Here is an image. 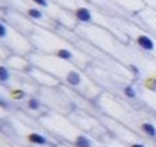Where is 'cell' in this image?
Segmentation results:
<instances>
[{
  "label": "cell",
  "instance_id": "9a60e30c",
  "mask_svg": "<svg viewBox=\"0 0 156 147\" xmlns=\"http://www.w3.org/2000/svg\"><path fill=\"white\" fill-rule=\"evenodd\" d=\"M0 106H2L3 109H9V108H11V106H9V103H8L3 97H0Z\"/></svg>",
  "mask_w": 156,
  "mask_h": 147
},
{
  "label": "cell",
  "instance_id": "5bb4252c",
  "mask_svg": "<svg viewBox=\"0 0 156 147\" xmlns=\"http://www.w3.org/2000/svg\"><path fill=\"white\" fill-rule=\"evenodd\" d=\"M34 3H37V5H40L41 8H47L49 6V2L47 0H32Z\"/></svg>",
  "mask_w": 156,
  "mask_h": 147
},
{
  "label": "cell",
  "instance_id": "8fae6325",
  "mask_svg": "<svg viewBox=\"0 0 156 147\" xmlns=\"http://www.w3.org/2000/svg\"><path fill=\"white\" fill-rule=\"evenodd\" d=\"M27 15L32 17V18H35V20H41L43 18V12L40 9H37V8H29L27 9Z\"/></svg>",
  "mask_w": 156,
  "mask_h": 147
},
{
  "label": "cell",
  "instance_id": "4fadbf2b",
  "mask_svg": "<svg viewBox=\"0 0 156 147\" xmlns=\"http://www.w3.org/2000/svg\"><path fill=\"white\" fill-rule=\"evenodd\" d=\"M6 35H8V27L3 23H0V38H6Z\"/></svg>",
  "mask_w": 156,
  "mask_h": 147
},
{
  "label": "cell",
  "instance_id": "2e32d148",
  "mask_svg": "<svg viewBox=\"0 0 156 147\" xmlns=\"http://www.w3.org/2000/svg\"><path fill=\"white\" fill-rule=\"evenodd\" d=\"M129 70H132V73H133L135 76H140V68H138V67H135V65H129Z\"/></svg>",
  "mask_w": 156,
  "mask_h": 147
},
{
  "label": "cell",
  "instance_id": "6da1fadb",
  "mask_svg": "<svg viewBox=\"0 0 156 147\" xmlns=\"http://www.w3.org/2000/svg\"><path fill=\"white\" fill-rule=\"evenodd\" d=\"M136 44H138L140 49L146 50V52H153L155 50V43L149 35H138L136 37Z\"/></svg>",
  "mask_w": 156,
  "mask_h": 147
},
{
  "label": "cell",
  "instance_id": "ac0fdd59",
  "mask_svg": "<svg viewBox=\"0 0 156 147\" xmlns=\"http://www.w3.org/2000/svg\"><path fill=\"white\" fill-rule=\"evenodd\" d=\"M153 147H156V146H153Z\"/></svg>",
  "mask_w": 156,
  "mask_h": 147
},
{
  "label": "cell",
  "instance_id": "5b68a950",
  "mask_svg": "<svg viewBox=\"0 0 156 147\" xmlns=\"http://www.w3.org/2000/svg\"><path fill=\"white\" fill-rule=\"evenodd\" d=\"M141 131L144 132V135H147L149 138H156V126L146 121V123H141Z\"/></svg>",
  "mask_w": 156,
  "mask_h": 147
},
{
  "label": "cell",
  "instance_id": "ba28073f",
  "mask_svg": "<svg viewBox=\"0 0 156 147\" xmlns=\"http://www.w3.org/2000/svg\"><path fill=\"white\" fill-rule=\"evenodd\" d=\"M26 108L30 109V111H38V109L41 108V102H40V99L29 97L27 99V103H26Z\"/></svg>",
  "mask_w": 156,
  "mask_h": 147
},
{
  "label": "cell",
  "instance_id": "7c38bea8",
  "mask_svg": "<svg viewBox=\"0 0 156 147\" xmlns=\"http://www.w3.org/2000/svg\"><path fill=\"white\" fill-rule=\"evenodd\" d=\"M11 97L14 99V100H23V99L26 97V93L23 90H12L11 91Z\"/></svg>",
  "mask_w": 156,
  "mask_h": 147
},
{
  "label": "cell",
  "instance_id": "277c9868",
  "mask_svg": "<svg viewBox=\"0 0 156 147\" xmlns=\"http://www.w3.org/2000/svg\"><path fill=\"white\" fill-rule=\"evenodd\" d=\"M65 82H67L68 85H71V87H77V85L82 84V76H80L79 71L70 70V71L67 73V76H65Z\"/></svg>",
  "mask_w": 156,
  "mask_h": 147
},
{
  "label": "cell",
  "instance_id": "7a4b0ae2",
  "mask_svg": "<svg viewBox=\"0 0 156 147\" xmlns=\"http://www.w3.org/2000/svg\"><path fill=\"white\" fill-rule=\"evenodd\" d=\"M27 141L30 144H35V146H49L50 144V141L40 132H30L27 135Z\"/></svg>",
  "mask_w": 156,
  "mask_h": 147
},
{
  "label": "cell",
  "instance_id": "30bf717a",
  "mask_svg": "<svg viewBox=\"0 0 156 147\" xmlns=\"http://www.w3.org/2000/svg\"><path fill=\"white\" fill-rule=\"evenodd\" d=\"M123 94L127 99H130V100L136 97V91H135V88H133L132 85H126V87L123 88Z\"/></svg>",
  "mask_w": 156,
  "mask_h": 147
},
{
  "label": "cell",
  "instance_id": "9c48e42d",
  "mask_svg": "<svg viewBox=\"0 0 156 147\" xmlns=\"http://www.w3.org/2000/svg\"><path fill=\"white\" fill-rule=\"evenodd\" d=\"M11 81V71L6 65H0V82L2 84H6Z\"/></svg>",
  "mask_w": 156,
  "mask_h": 147
},
{
  "label": "cell",
  "instance_id": "8992f818",
  "mask_svg": "<svg viewBox=\"0 0 156 147\" xmlns=\"http://www.w3.org/2000/svg\"><path fill=\"white\" fill-rule=\"evenodd\" d=\"M55 56L56 58H59V59H64V61H73L74 59V55H73V52L68 49H58L55 52Z\"/></svg>",
  "mask_w": 156,
  "mask_h": 147
},
{
  "label": "cell",
  "instance_id": "52a82bcc",
  "mask_svg": "<svg viewBox=\"0 0 156 147\" xmlns=\"http://www.w3.org/2000/svg\"><path fill=\"white\" fill-rule=\"evenodd\" d=\"M74 146L76 147H94L93 146V141L88 137H85V135H77L74 138Z\"/></svg>",
  "mask_w": 156,
  "mask_h": 147
},
{
  "label": "cell",
  "instance_id": "e0dca14e",
  "mask_svg": "<svg viewBox=\"0 0 156 147\" xmlns=\"http://www.w3.org/2000/svg\"><path fill=\"white\" fill-rule=\"evenodd\" d=\"M130 147H146V146L141 144V143H135V144H130Z\"/></svg>",
  "mask_w": 156,
  "mask_h": 147
},
{
  "label": "cell",
  "instance_id": "3957f363",
  "mask_svg": "<svg viewBox=\"0 0 156 147\" xmlns=\"http://www.w3.org/2000/svg\"><path fill=\"white\" fill-rule=\"evenodd\" d=\"M74 17H76V20H79L82 23H91L93 21V14L88 8H77L74 11Z\"/></svg>",
  "mask_w": 156,
  "mask_h": 147
}]
</instances>
